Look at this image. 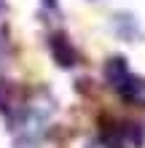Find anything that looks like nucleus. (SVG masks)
<instances>
[]
</instances>
